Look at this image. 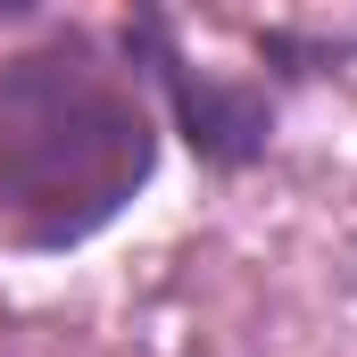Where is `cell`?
Wrapping results in <instances>:
<instances>
[{"instance_id": "obj_1", "label": "cell", "mask_w": 357, "mask_h": 357, "mask_svg": "<svg viewBox=\"0 0 357 357\" xmlns=\"http://www.w3.org/2000/svg\"><path fill=\"white\" fill-rule=\"evenodd\" d=\"M158 167V125L91 42H50L0 67V208L25 250H75L133 208Z\"/></svg>"}, {"instance_id": "obj_2", "label": "cell", "mask_w": 357, "mask_h": 357, "mask_svg": "<svg viewBox=\"0 0 357 357\" xmlns=\"http://www.w3.org/2000/svg\"><path fill=\"white\" fill-rule=\"evenodd\" d=\"M125 50H133V59H150V75H158L167 108H175L183 142H191L208 167H225V175H233V167L266 158V142H274V100H266V91L199 75V67L175 50V25H167V17H133V25H125Z\"/></svg>"}]
</instances>
